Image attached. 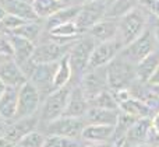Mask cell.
Returning <instances> with one entry per match:
<instances>
[{"mask_svg": "<svg viewBox=\"0 0 159 147\" xmlns=\"http://www.w3.org/2000/svg\"><path fill=\"white\" fill-rule=\"evenodd\" d=\"M149 18H151V14L141 6L133 8L124 16H121L119 18L117 32V38L121 42V45L126 46L130 42L134 41L135 38H138L148 28Z\"/></svg>", "mask_w": 159, "mask_h": 147, "instance_id": "obj_1", "label": "cell"}, {"mask_svg": "<svg viewBox=\"0 0 159 147\" xmlns=\"http://www.w3.org/2000/svg\"><path fill=\"white\" fill-rule=\"evenodd\" d=\"M107 86L110 90H119L130 87L137 80V64L117 55L106 66Z\"/></svg>", "mask_w": 159, "mask_h": 147, "instance_id": "obj_2", "label": "cell"}, {"mask_svg": "<svg viewBox=\"0 0 159 147\" xmlns=\"http://www.w3.org/2000/svg\"><path fill=\"white\" fill-rule=\"evenodd\" d=\"M96 44L98 42L88 34H82L77 41H74L69 52V60L73 69V76L81 77L82 73L88 69V63H89L91 55Z\"/></svg>", "mask_w": 159, "mask_h": 147, "instance_id": "obj_3", "label": "cell"}, {"mask_svg": "<svg viewBox=\"0 0 159 147\" xmlns=\"http://www.w3.org/2000/svg\"><path fill=\"white\" fill-rule=\"evenodd\" d=\"M158 46L159 45L157 44V41H155L152 30L148 25V28H147L138 38H135L134 41L130 42L126 46H123V49L120 50L119 55H120L121 58L127 59L129 62H131V63L138 64L148 55H151Z\"/></svg>", "mask_w": 159, "mask_h": 147, "instance_id": "obj_4", "label": "cell"}, {"mask_svg": "<svg viewBox=\"0 0 159 147\" xmlns=\"http://www.w3.org/2000/svg\"><path fill=\"white\" fill-rule=\"evenodd\" d=\"M70 91H71V88L69 86H64L53 90L48 97H45L41 109V121L48 123L63 116L67 102H69Z\"/></svg>", "mask_w": 159, "mask_h": 147, "instance_id": "obj_5", "label": "cell"}, {"mask_svg": "<svg viewBox=\"0 0 159 147\" xmlns=\"http://www.w3.org/2000/svg\"><path fill=\"white\" fill-rule=\"evenodd\" d=\"M42 95L39 90L30 80L24 83L18 90V107H17L16 119L34 116L41 108Z\"/></svg>", "mask_w": 159, "mask_h": 147, "instance_id": "obj_6", "label": "cell"}, {"mask_svg": "<svg viewBox=\"0 0 159 147\" xmlns=\"http://www.w3.org/2000/svg\"><path fill=\"white\" fill-rule=\"evenodd\" d=\"M73 44H60L50 39H41L36 44L31 59L34 63H56L69 55Z\"/></svg>", "mask_w": 159, "mask_h": 147, "instance_id": "obj_7", "label": "cell"}, {"mask_svg": "<svg viewBox=\"0 0 159 147\" xmlns=\"http://www.w3.org/2000/svg\"><path fill=\"white\" fill-rule=\"evenodd\" d=\"M107 4L105 0H92L78 6V13L74 22L82 34H85L93 24L106 17Z\"/></svg>", "mask_w": 159, "mask_h": 147, "instance_id": "obj_8", "label": "cell"}, {"mask_svg": "<svg viewBox=\"0 0 159 147\" xmlns=\"http://www.w3.org/2000/svg\"><path fill=\"white\" fill-rule=\"evenodd\" d=\"M84 118L80 116H63L46 123L45 133L46 135H56V136H64V137H73V139H80L81 133L85 128Z\"/></svg>", "mask_w": 159, "mask_h": 147, "instance_id": "obj_9", "label": "cell"}, {"mask_svg": "<svg viewBox=\"0 0 159 147\" xmlns=\"http://www.w3.org/2000/svg\"><path fill=\"white\" fill-rule=\"evenodd\" d=\"M80 88L91 101L93 97L102 92L103 90L109 88L107 86V73L106 66L105 67H96V69H87L82 76L80 77Z\"/></svg>", "mask_w": 159, "mask_h": 147, "instance_id": "obj_10", "label": "cell"}, {"mask_svg": "<svg viewBox=\"0 0 159 147\" xmlns=\"http://www.w3.org/2000/svg\"><path fill=\"white\" fill-rule=\"evenodd\" d=\"M123 49V45L119 41V38L109 39V41L98 42L93 48V52L91 55L88 69H96V67H105L120 53Z\"/></svg>", "mask_w": 159, "mask_h": 147, "instance_id": "obj_11", "label": "cell"}, {"mask_svg": "<svg viewBox=\"0 0 159 147\" xmlns=\"http://www.w3.org/2000/svg\"><path fill=\"white\" fill-rule=\"evenodd\" d=\"M38 122L39 118H36L35 115L28 118H21V119H14V122L8 123L7 130H6L2 142L8 143V145H17L25 135L35 130Z\"/></svg>", "mask_w": 159, "mask_h": 147, "instance_id": "obj_12", "label": "cell"}, {"mask_svg": "<svg viewBox=\"0 0 159 147\" xmlns=\"http://www.w3.org/2000/svg\"><path fill=\"white\" fill-rule=\"evenodd\" d=\"M0 78L7 87H20L28 81L24 70L13 58H8L0 63Z\"/></svg>", "mask_w": 159, "mask_h": 147, "instance_id": "obj_13", "label": "cell"}, {"mask_svg": "<svg viewBox=\"0 0 159 147\" xmlns=\"http://www.w3.org/2000/svg\"><path fill=\"white\" fill-rule=\"evenodd\" d=\"M119 32V20L112 17H105L99 20L96 24H93L85 34L91 35L96 42H103L109 39L117 38Z\"/></svg>", "mask_w": 159, "mask_h": 147, "instance_id": "obj_14", "label": "cell"}, {"mask_svg": "<svg viewBox=\"0 0 159 147\" xmlns=\"http://www.w3.org/2000/svg\"><path fill=\"white\" fill-rule=\"evenodd\" d=\"M116 126L113 125H93L87 123L81 133L85 143H107L115 137Z\"/></svg>", "mask_w": 159, "mask_h": 147, "instance_id": "obj_15", "label": "cell"}, {"mask_svg": "<svg viewBox=\"0 0 159 147\" xmlns=\"http://www.w3.org/2000/svg\"><path fill=\"white\" fill-rule=\"evenodd\" d=\"M120 109H107L101 107L89 105L88 111L84 115L85 123H93V125H117Z\"/></svg>", "mask_w": 159, "mask_h": 147, "instance_id": "obj_16", "label": "cell"}, {"mask_svg": "<svg viewBox=\"0 0 159 147\" xmlns=\"http://www.w3.org/2000/svg\"><path fill=\"white\" fill-rule=\"evenodd\" d=\"M152 130V122L151 118H141L137 119L130 129L127 130V133L124 135L127 145H137V143H147L149 139V135Z\"/></svg>", "mask_w": 159, "mask_h": 147, "instance_id": "obj_17", "label": "cell"}, {"mask_svg": "<svg viewBox=\"0 0 159 147\" xmlns=\"http://www.w3.org/2000/svg\"><path fill=\"white\" fill-rule=\"evenodd\" d=\"M18 90L20 88L17 87H6L4 92L0 95V116L8 122L16 119L18 107Z\"/></svg>", "mask_w": 159, "mask_h": 147, "instance_id": "obj_18", "label": "cell"}, {"mask_svg": "<svg viewBox=\"0 0 159 147\" xmlns=\"http://www.w3.org/2000/svg\"><path fill=\"white\" fill-rule=\"evenodd\" d=\"M88 108H89V101H88V98L85 97V94L82 92V90L80 88V86L71 88L64 115H67V116L84 118Z\"/></svg>", "mask_w": 159, "mask_h": 147, "instance_id": "obj_19", "label": "cell"}, {"mask_svg": "<svg viewBox=\"0 0 159 147\" xmlns=\"http://www.w3.org/2000/svg\"><path fill=\"white\" fill-rule=\"evenodd\" d=\"M7 35H8V38H10L13 49H14V55H13L14 60H16L20 66H22V64L27 63L28 60H31L36 45L25 38L14 35V34H7Z\"/></svg>", "mask_w": 159, "mask_h": 147, "instance_id": "obj_20", "label": "cell"}, {"mask_svg": "<svg viewBox=\"0 0 159 147\" xmlns=\"http://www.w3.org/2000/svg\"><path fill=\"white\" fill-rule=\"evenodd\" d=\"M0 3L3 4V7L6 8L7 13L14 14V16L20 17V18L25 20V21L39 20L32 4H30L27 2H22V0H0Z\"/></svg>", "mask_w": 159, "mask_h": 147, "instance_id": "obj_21", "label": "cell"}, {"mask_svg": "<svg viewBox=\"0 0 159 147\" xmlns=\"http://www.w3.org/2000/svg\"><path fill=\"white\" fill-rule=\"evenodd\" d=\"M43 32H45V24L42 22V20H35V21H25L24 24L20 25L18 28H16V30L10 34H14V35H18V36H21V38H25L36 45L41 41Z\"/></svg>", "mask_w": 159, "mask_h": 147, "instance_id": "obj_22", "label": "cell"}, {"mask_svg": "<svg viewBox=\"0 0 159 147\" xmlns=\"http://www.w3.org/2000/svg\"><path fill=\"white\" fill-rule=\"evenodd\" d=\"M119 109L121 112H126V114L131 115V116L137 118V119H141V118H152L154 116V112L152 109L147 105L144 101L138 100V98L131 97L130 100L124 101L119 105Z\"/></svg>", "mask_w": 159, "mask_h": 147, "instance_id": "obj_23", "label": "cell"}, {"mask_svg": "<svg viewBox=\"0 0 159 147\" xmlns=\"http://www.w3.org/2000/svg\"><path fill=\"white\" fill-rule=\"evenodd\" d=\"M78 13V6L77 4H71V6H66V7L60 8L59 11H56L53 16H50L49 18H46L43 21L45 24V31H49L52 28L57 27L60 24H64V22L69 21H74L75 16Z\"/></svg>", "mask_w": 159, "mask_h": 147, "instance_id": "obj_24", "label": "cell"}, {"mask_svg": "<svg viewBox=\"0 0 159 147\" xmlns=\"http://www.w3.org/2000/svg\"><path fill=\"white\" fill-rule=\"evenodd\" d=\"M159 67V46L151 55H148L144 60L137 64V80L148 81L154 72Z\"/></svg>", "mask_w": 159, "mask_h": 147, "instance_id": "obj_25", "label": "cell"}, {"mask_svg": "<svg viewBox=\"0 0 159 147\" xmlns=\"http://www.w3.org/2000/svg\"><path fill=\"white\" fill-rule=\"evenodd\" d=\"M73 78V69L69 60V55L64 56L63 59L57 62L56 64V72L55 77H53V86L55 88H60V87L69 86L70 80Z\"/></svg>", "mask_w": 159, "mask_h": 147, "instance_id": "obj_26", "label": "cell"}, {"mask_svg": "<svg viewBox=\"0 0 159 147\" xmlns=\"http://www.w3.org/2000/svg\"><path fill=\"white\" fill-rule=\"evenodd\" d=\"M34 10H35L36 16L39 20L45 21L46 18H49L50 16L59 11L60 8L66 7L60 0H35L32 4Z\"/></svg>", "mask_w": 159, "mask_h": 147, "instance_id": "obj_27", "label": "cell"}, {"mask_svg": "<svg viewBox=\"0 0 159 147\" xmlns=\"http://www.w3.org/2000/svg\"><path fill=\"white\" fill-rule=\"evenodd\" d=\"M140 6V0H113L112 4L107 6L106 17H112V18H120L130 10L138 7Z\"/></svg>", "mask_w": 159, "mask_h": 147, "instance_id": "obj_28", "label": "cell"}, {"mask_svg": "<svg viewBox=\"0 0 159 147\" xmlns=\"http://www.w3.org/2000/svg\"><path fill=\"white\" fill-rule=\"evenodd\" d=\"M89 105L101 107V108H107V109H119V102L110 88L103 90V91L99 92L96 97H93L92 100L89 101Z\"/></svg>", "mask_w": 159, "mask_h": 147, "instance_id": "obj_29", "label": "cell"}, {"mask_svg": "<svg viewBox=\"0 0 159 147\" xmlns=\"http://www.w3.org/2000/svg\"><path fill=\"white\" fill-rule=\"evenodd\" d=\"M46 133L39 130H32L28 135H25L17 146L18 147H45V142H46Z\"/></svg>", "mask_w": 159, "mask_h": 147, "instance_id": "obj_30", "label": "cell"}, {"mask_svg": "<svg viewBox=\"0 0 159 147\" xmlns=\"http://www.w3.org/2000/svg\"><path fill=\"white\" fill-rule=\"evenodd\" d=\"M45 147H80L78 139L64 136H56V135H46Z\"/></svg>", "mask_w": 159, "mask_h": 147, "instance_id": "obj_31", "label": "cell"}, {"mask_svg": "<svg viewBox=\"0 0 159 147\" xmlns=\"http://www.w3.org/2000/svg\"><path fill=\"white\" fill-rule=\"evenodd\" d=\"M25 22V20L20 18V17L14 16V14L7 13L6 17L0 21V32L2 34H10L13 32L16 28H18L20 25H22Z\"/></svg>", "mask_w": 159, "mask_h": 147, "instance_id": "obj_32", "label": "cell"}, {"mask_svg": "<svg viewBox=\"0 0 159 147\" xmlns=\"http://www.w3.org/2000/svg\"><path fill=\"white\" fill-rule=\"evenodd\" d=\"M0 55L6 56V58H13L14 55V49L10 38H8L7 34H2V32H0Z\"/></svg>", "mask_w": 159, "mask_h": 147, "instance_id": "obj_33", "label": "cell"}, {"mask_svg": "<svg viewBox=\"0 0 159 147\" xmlns=\"http://www.w3.org/2000/svg\"><path fill=\"white\" fill-rule=\"evenodd\" d=\"M149 28L152 30L155 41H157V44L159 45V18L158 17L151 16V18H149Z\"/></svg>", "mask_w": 159, "mask_h": 147, "instance_id": "obj_34", "label": "cell"}, {"mask_svg": "<svg viewBox=\"0 0 159 147\" xmlns=\"http://www.w3.org/2000/svg\"><path fill=\"white\" fill-rule=\"evenodd\" d=\"M8 121H6V119H3L2 116H0V140L4 137V133H6V130H7V126H8Z\"/></svg>", "mask_w": 159, "mask_h": 147, "instance_id": "obj_35", "label": "cell"}, {"mask_svg": "<svg viewBox=\"0 0 159 147\" xmlns=\"http://www.w3.org/2000/svg\"><path fill=\"white\" fill-rule=\"evenodd\" d=\"M151 122H152V130L159 133V112H157V114L151 118Z\"/></svg>", "mask_w": 159, "mask_h": 147, "instance_id": "obj_36", "label": "cell"}, {"mask_svg": "<svg viewBox=\"0 0 159 147\" xmlns=\"http://www.w3.org/2000/svg\"><path fill=\"white\" fill-rule=\"evenodd\" d=\"M147 83L148 84H159V67L154 72V74L149 77V80L147 81Z\"/></svg>", "mask_w": 159, "mask_h": 147, "instance_id": "obj_37", "label": "cell"}, {"mask_svg": "<svg viewBox=\"0 0 159 147\" xmlns=\"http://www.w3.org/2000/svg\"><path fill=\"white\" fill-rule=\"evenodd\" d=\"M126 145H127L126 139H124V137H120V139H116L115 142H113L112 147H126Z\"/></svg>", "mask_w": 159, "mask_h": 147, "instance_id": "obj_38", "label": "cell"}, {"mask_svg": "<svg viewBox=\"0 0 159 147\" xmlns=\"http://www.w3.org/2000/svg\"><path fill=\"white\" fill-rule=\"evenodd\" d=\"M113 142H107V143H88L87 147H112Z\"/></svg>", "mask_w": 159, "mask_h": 147, "instance_id": "obj_39", "label": "cell"}, {"mask_svg": "<svg viewBox=\"0 0 159 147\" xmlns=\"http://www.w3.org/2000/svg\"><path fill=\"white\" fill-rule=\"evenodd\" d=\"M149 87H151V90L155 92V94L159 97V84H149Z\"/></svg>", "mask_w": 159, "mask_h": 147, "instance_id": "obj_40", "label": "cell"}, {"mask_svg": "<svg viewBox=\"0 0 159 147\" xmlns=\"http://www.w3.org/2000/svg\"><path fill=\"white\" fill-rule=\"evenodd\" d=\"M130 147H152L149 143H137V145H131Z\"/></svg>", "mask_w": 159, "mask_h": 147, "instance_id": "obj_41", "label": "cell"}, {"mask_svg": "<svg viewBox=\"0 0 159 147\" xmlns=\"http://www.w3.org/2000/svg\"><path fill=\"white\" fill-rule=\"evenodd\" d=\"M6 87H7V86H6V84H4V83H3V80H2V78H0V95H2V94H3V92H4Z\"/></svg>", "mask_w": 159, "mask_h": 147, "instance_id": "obj_42", "label": "cell"}, {"mask_svg": "<svg viewBox=\"0 0 159 147\" xmlns=\"http://www.w3.org/2000/svg\"><path fill=\"white\" fill-rule=\"evenodd\" d=\"M88 2H92V0H74V4L81 6V4H84V3H88Z\"/></svg>", "mask_w": 159, "mask_h": 147, "instance_id": "obj_43", "label": "cell"}, {"mask_svg": "<svg viewBox=\"0 0 159 147\" xmlns=\"http://www.w3.org/2000/svg\"><path fill=\"white\" fill-rule=\"evenodd\" d=\"M61 3H63L64 6H71V4H74V0H60Z\"/></svg>", "mask_w": 159, "mask_h": 147, "instance_id": "obj_44", "label": "cell"}, {"mask_svg": "<svg viewBox=\"0 0 159 147\" xmlns=\"http://www.w3.org/2000/svg\"><path fill=\"white\" fill-rule=\"evenodd\" d=\"M6 59H8V58H6V56H2V55H0V63H2L3 60H6Z\"/></svg>", "mask_w": 159, "mask_h": 147, "instance_id": "obj_45", "label": "cell"}, {"mask_svg": "<svg viewBox=\"0 0 159 147\" xmlns=\"http://www.w3.org/2000/svg\"><path fill=\"white\" fill-rule=\"evenodd\" d=\"M22 2H27V3H30V4H34V2H35V0H22Z\"/></svg>", "mask_w": 159, "mask_h": 147, "instance_id": "obj_46", "label": "cell"}, {"mask_svg": "<svg viewBox=\"0 0 159 147\" xmlns=\"http://www.w3.org/2000/svg\"><path fill=\"white\" fill-rule=\"evenodd\" d=\"M16 146H17V145H16ZM17 147H18V146H17Z\"/></svg>", "mask_w": 159, "mask_h": 147, "instance_id": "obj_47", "label": "cell"}]
</instances>
